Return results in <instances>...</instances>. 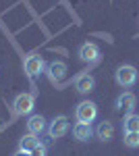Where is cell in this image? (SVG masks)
<instances>
[{"label": "cell", "mask_w": 139, "mask_h": 156, "mask_svg": "<svg viewBox=\"0 0 139 156\" xmlns=\"http://www.w3.org/2000/svg\"><path fill=\"white\" fill-rule=\"evenodd\" d=\"M137 77H139V73L133 65H120L114 73V79L120 87H133L137 83Z\"/></svg>", "instance_id": "obj_1"}, {"label": "cell", "mask_w": 139, "mask_h": 156, "mask_svg": "<svg viewBox=\"0 0 139 156\" xmlns=\"http://www.w3.org/2000/svg\"><path fill=\"white\" fill-rule=\"evenodd\" d=\"M75 117H77V123H89L92 125L93 121L98 119V106L93 104L92 100H83V102L77 104Z\"/></svg>", "instance_id": "obj_2"}, {"label": "cell", "mask_w": 139, "mask_h": 156, "mask_svg": "<svg viewBox=\"0 0 139 156\" xmlns=\"http://www.w3.org/2000/svg\"><path fill=\"white\" fill-rule=\"evenodd\" d=\"M77 56L81 62H87V65H93V62H98L100 56H102V52H100V46L98 44H93V42H85L79 46L77 50Z\"/></svg>", "instance_id": "obj_3"}, {"label": "cell", "mask_w": 139, "mask_h": 156, "mask_svg": "<svg viewBox=\"0 0 139 156\" xmlns=\"http://www.w3.org/2000/svg\"><path fill=\"white\" fill-rule=\"evenodd\" d=\"M48 135L52 137V140H58V137H64L67 133H69V119L64 117V115H58L54 119L50 121V125H48Z\"/></svg>", "instance_id": "obj_4"}, {"label": "cell", "mask_w": 139, "mask_h": 156, "mask_svg": "<svg viewBox=\"0 0 139 156\" xmlns=\"http://www.w3.org/2000/svg\"><path fill=\"white\" fill-rule=\"evenodd\" d=\"M23 69L27 73V77H37L40 73L46 71V60L42 58L40 54H29L23 62Z\"/></svg>", "instance_id": "obj_5"}, {"label": "cell", "mask_w": 139, "mask_h": 156, "mask_svg": "<svg viewBox=\"0 0 139 156\" xmlns=\"http://www.w3.org/2000/svg\"><path fill=\"white\" fill-rule=\"evenodd\" d=\"M33 106H35V98L31 94H19L12 102V110L17 115H29L33 110Z\"/></svg>", "instance_id": "obj_6"}, {"label": "cell", "mask_w": 139, "mask_h": 156, "mask_svg": "<svg viewBox=\"0 0 139 156\" xmlns=\"http://www.w3.org/2000/svg\"><path fill=\"white\" fill-rule=\"evenodd\" d=\"M46 73H48V79L52 83H58L64 79V73H67V65L62 60H52L50 65H46Z\"/></svg>", "instance_id": "obj_7"}, {"label": "cell", "mask_w": 139, "mask_h": 156, "mask_svg": "<svg viewBox=\"0 0 139 156\" xmlns=\"http://www.w3.org/2000/svg\"><path fill=\"white\" fill-rule=\"evenodd\" d=\"M93 87H96V79H93L92 73H79L75 77V90L79 94H89Z\"/></svg>", "instance_id": "obj_8"}, {"label": "cell", "mask_w": 139, "mask_h": 156, "mask_svg": "<svg viewBox=\"0 0 139 156\" xmlns=\"http://www.w3.org/2000/svg\"><path fill=\"white\" fill-rule=\"evenodd\" d=\"M135 102H137V98L135 94H131V92H125V94H120V96L116 98V110H120V112H133V108H135Z\"/></svg>", "instance_id": "obj_9"}, {"label": "cell", "mask_w": 139, "mask_h": 156, "mask_svg": "<svg viewBox=\"0 0 139 156\" xmlns=\"http://www.w3.org/2000/svg\"><path fill=\"white\" fill-rule=\"evenodd\" d=\"M92 135H96V131H93V127L89 123H75V127H73V137H75L77 142H87V140H92Z\"/></svg>", "instance_id": "obj_10"}, {"label": "cell", "mask_w": 139, "mask_h": 156, "mask_svg": "<svg viewBox=\"0 0 139 156\" xmlns=\"http://www.w3.org/2000/svg\"><path fill=\"white\" fill-rule=\"evenodd\" d=\"M27 129H29V133H33V135H42L48 129L46 119L42 115H31L29 121H27Z\"/></svg>", "instance_id": "obj_11"}, {"label": "cell", "mask_w": 139, "mask_h": 156, "mask_svg": "<svg viewBox=\"0 0 139 156\" xmlns=\"http://www.w3.org/2000/svg\"><path fill=\"white\" fill-rule=\"evenodd\" d=\"M96 137L100 142H110L114 137V125L110 121H102L98 127H96Z\"/></svg>", "instance_id": "obj_12"}, {"label": "cell", "mask_w": 139, "mask_h": 156, "mask_svg": "<svg viewBox=\"0 0 139 156\" xmlns=\"http://www.w3.org/2000/svg\"><path fill=\"white\" fill-rule=\"evenodd\" d=\"M42 144L40 142V135H33V133H27V135H23L21 140H19V150H25V152H31L33 148H37V146Z\"/></svg>", "instance_id": "obj_13"}, {"label": "cell", "mask_w": 139, "mask_h": 156, "mask_svg": "<svg viewBox=\"0 0 139 156\" xmlns=\"http://www.w3.org/2000/svg\"><path fill=\"white\" fill-rule=\"evenodd\" d=\"M123 129H125V133L139 131V115L129 112L127 117H125V121H123Z\"/></svg>", "instance_id": "obj_14"}, {"label": "cell", "mask_w": 139, "mask_h": 156, "mask_svg": "<svg viewBox=\"0 0 139 156\" xmlns=\"http://www.w3.org/2000/svg\"><path fill=\"white\" fill-rule=\"evenodd\" d=\"M123 142L127 148H139V131H133V133H125Z\"/></svg>", "instance_id": "obj_15"}, {"label": "cell", "mask_w": 139, "mask_h": 156, "mask_svg": "<svg viewBox=\"0 0 139 156\" xmlns=\"http://www.w3.org/2000/svg\"><path fill=\"white\" fill-rule=\"evenodd\" d=\"M31 156H46V146L40 144L37 148H33V150H31Z\"/></svg>", "instance_id": "obj_16"}, {"label": "cell", "mask_w": 139, "mask_h": 156, "mask_svg": "<svg viewBox=\"0 0 139 156\" xmlns=\"http://www.w3.org/2000/svg\"><path fill=\"white\" fill-rule=\"evenodd\" d=\"M12 156H31V152H25V150H17Z\"/></svg>", "instance_id": "obj_17"}]
</instances>
